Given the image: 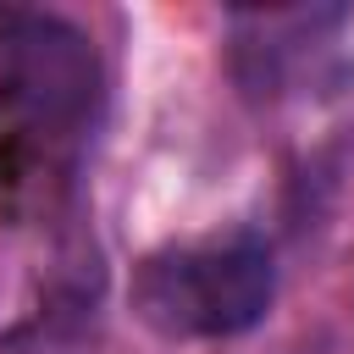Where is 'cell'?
<instances>
[{"label":"cell","instance_id":"obj_2","mask_svg":"<svg viewBox=\"0 0 354 354\" xmlns=\"http://www.w3.org/2000/svg\"><path fill=\"white\" fill-rule=\"evenodd\" d=\"M0 94L22 133L39 144H77L105 100V66L94 39L50 11L6 17L0 28Z\"/></svg>","mask_w":354,"mask_h":354},{"label":"cell","instance_id":"obj_1","mask_svg":"<svg viewBox=\"0 0 354 354\" xmlns=\"http://www.w3.org/2000/svg\"><path fill=\"white\" fill-rule=\"evenodd\" d=\"M133 315L177 343H216L238 337L266 321L277 299V254L254 232L171 243L133 266L127 282Z\"/></svg>","mask_w":354,"mask_h":354}]
</instances>
